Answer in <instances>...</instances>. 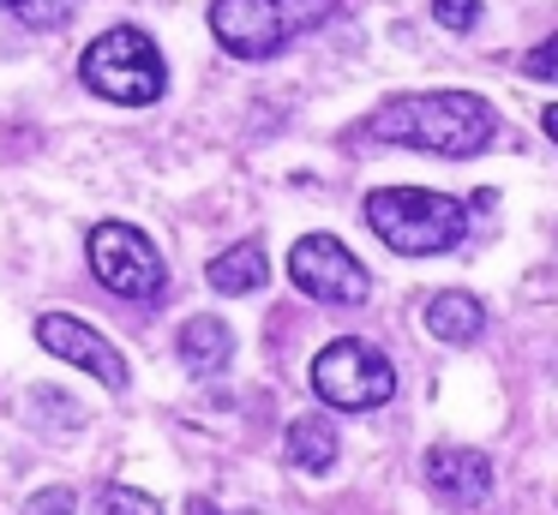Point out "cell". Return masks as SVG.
Wrapping results in <instances>:
<instances>
[{"instance_id": "cell-1", "label": "cell", "mask_w": 558, "mask_h": 515, "mask_svg": "<svg viewBox=\"0 0 558 515\" xmlns=\"http://www.w3.org/2000/svg\"><path fill=\"white\" fill-rule=\"evenodd\" d=\"M366 138L462 162V156H481L498 138V114L474 90H421V96H397L378 114H366Z\"/></svg>"}, {"instance_id": "cell-6", "label": "cell", "mask_w": 558, "mask_h": 515, "mask_svg": "<svg viewBox=\"0 0 558 515\" xmlns=\"http://www.w3.org/2000/svg\"><path fill=\"white\" fill-rule=\"evenodd\" d=\"M85 252H90V270H97V282L109 287V294L150 299V306L169 294V263H162L157 240H150L145 228L97 222V228H90V240H85Z\"/></svg>"}, {"instance_id": "cell-14", "label": "cell", "mask_w": 558, "mask_h": 515, "mask_svg": "<svg viewBox=\"0 0 558 515\" xmlns=\"http://www.w3.org/2000/svg\"><path fill=\"white\" fill-rule=\"evenodd\" d=\"M0 7L13 12L19 24H31V30H61L78 12V0H0Z\"/></svg>"}, {"instance_id": "cell-4", "label": "cell", "mask_w": 558, "mask_h": 515, "mask_svg": "<svg viewBox=\"0 0 558 515\" xmlns=\"http://www.w3.org/2000/svg\"><path fill=\"white\" fill-rule=\"evenodd\" d=\"M78 78H85L90 96L121 108H150L162 90H169V66H162L157 42H150L138 24H114L78 60Z\"/></svg>"}, {"instance_id": "cell-5", "label": "cell", "mask_w": 558, "mask_h": 515, "mask_svg": "<svg viewBox=\"0 0 558 515\" xmlns=\"http://www.w3.org/2000/svg\"><path fill=\"white\" fill-rule=\"evenodd\" d=\"M306 378H313L318 402L337 407V414H373V407H385L390 395H397V366H390L373 342H361V335L325 342L313 354V371H306Z\"/></svg>"}, {"instance_id": "cell-18", "label": "cell", "mask_w": 558, "mask_h": 515, "mask_svg": "<svg viewBox=\"0 0 558 515\" xmlns=\"http://www.w3.org/2000/svg\"><path fill=\"white\" fill-rule=\"evenodd\" d=\"M522 72H529V78H558V30L546 36L541 48H529V60H522Z\"/></svg>"}, {"instance_id": "cell-8", "label": "cell", "mask_w": 558, "mask_h": 515, "mask_svg": "<svg viewBox=\"0 0 558 515\" xmlns=\"http://www.w3.org/2000/svg\"><path fill=\"white\" fill-rule=\"evenodd\" d=\"M37 342L49 347L54 359H66V366L90 371V378H97L102 390H114V395L133 383V371H126L121 347H114L102 330H90L85 318H73V311H43V318H37Z\"/></svg>"}, {"instance_id": "cell-10", "label": "cell", "mask_w": 558, "mask_h": 515, "mask_svg": "<svg viewBox=\"0 0 558 515\" xmlns=\"http://www.w3.org/2000/svg\"><path fill=\"white\" fill-rule=\"evenodd\" d=\"M174 347H181V366L193 371V378H217V371H229V359H234V330L222 318H210V311H198V318L181 323Z\"/></svg>"}, {"instance_id": "cell-16", "label": "cell", "mask_w": 558, "mask_h": 515, "mask_svg": "<svg viewBox=\"0 0 558 515\" xmlns=\"http://www.w3.org/2000/svg\"><path fill=\"white\" fill-rule=\"evenodd\" d=\"M433 19L445 30H474L481 24V0H433Z\"/></svg>"}, {"instance_id": "cell-2", "label": "cell", "mask_w": 558, "mask_h": 515, "mask_svg": "<svg viewBox=\"0 0 558 515\" xmlns=\"http://www.w3.org/2000/svg\"><path fill=\"white\" fill-rule=\"evenodd\" d=\"M366 228L402 258H438L469 240V204L426 186H385L366 198Z\"/></svg>"}, {"instance_id": "cell-15", "label": "cell", "mask_w": 558, "mask_h": 515, "mask_svg": "<svg viewBox=\"0 0 558 515\" xmlns=\"http://www.w3.org/2000/svg\"><path fill=\"white\" fill-rule=\"evenodd\" d=\"M97 515H162V503L150 491L126 486V479H114V486L97 491Z\"/></svg>"}, {"instance_id": "cell-20", "label": "cell", "mask_w": 558, "mask_h": 515, "mask_svg": "<svg viewBox=\"0 0 558 515\" xmlns=\"http://www.w3.org/2000/svg\"><path fill=\"white\" fill-rule=\"evenodd\" d=\"M186 515H222V510L210 498H193V503H186Z\"/></svg>"}, {"instance_id": "cell-19", "label": "cell", "mask_w": 558, "mask_h": 515, "mask_svg": "<svg viewBox=\"0 0 558 515\" xmlns=\"http://www.w3.org/2000/svg\"><path fill=\"white\" fill-rule=\"evenodd\" d=\"M541 126H546V138L558 144V108H541Z\"/></svg>"}, {"instance_id": "cell-17", "label": "cell", "mask_w": 558, "mask_h": 515, "mask_svg": "<svg viewBox=\"0 0 558 515\" xmlns=\"http://www.w3.org/2000/svg\"><path fill=\"white\" fill-rule=\"evenodd\" d=\"M78 510V498L66 486H43V491H31V503H25V515H73Z\"/></svg>"}, {"instance_id": "cell-12", "label": "cell", "mask_w": 558, "mask_h": 515, "mask_svg": "<svg viewBox=\"0 0 558 515\" xmlns=\"http://www.w3.org/2000/svg\"><path fill=\"white\" fill-rule=\"evenodd\" d=\"M205 282L217 287V294H258V287L270 282L265 246H258V240H241V246L217 252V258H210V270H205Z\"/></svg>"}, {"instance_id": "cell-9", "label": "cell", "mask_w": 558, "mask_h": 515, "mask_svg": "<svg viewBox=\"0 0 558 515\" xmlns=\"http://www.w3.org/2000/svg\"><path fill=\"white\" fill-rule=\"evenodd\" d=\"M421 474L433 486V498H445L450 510H474L493 491V462L481 450H469V443H438V450H426Z\"/></svg>"}, {"instance_id": "cell-11", "label": "cell", "mask_w": 558, "mask_h": 515, "mask_svg": "<svg viewBox=\"0 0 558 515\" xmlns=\"http://www.w3.org/2000/svg\"><path fill=\"white\" fill-rule=\"evenodd\" d=\"M426 330H433L438 342L462 347V342H474V335L486 330V306L474 294H462V287H445V294L426 299Z\"/></svg>"}, {"instance_id": "cell-3", "label": "cell", "mask_w": 558, "mask_h": 515, "mask_svg": "<svg viewBox=\"0 0 558 515\" xmlns=\"http://www.w3.org/2000/svg\"><path fill=\"white\" fill-rule=\"evenodd\" d=\"M337 12V0H210V36L234 60H270Z\"/></svg>"}, {"instance_id": "cell-7", "label": "cell", "mask_w": 558, "mask_h": 515, "mask_svg": "<svg viewBox=\"0 0 558 515\" xmlns=\"http://www.w3.org/2000/svg\"><path fill=\"white\" fill-rule=\"evenodd\" d=\"M289 282L301 287L306 299H318V306H366V294H373V275H366V263L354 258V252L342 246L337 234H306V240H294V252H289Z\"/></svg>"}, {"instance_id": "cell-13", "label": "cell", "mask_w": 558, "mask_h": 515, "mask_svg": "<svg viewBox=\"0 0 558 515\" xmlns=\"http://www.w3.org/2000/svg\"><path fill=\"white\" fill-rule=\"evenodd\" d=\"M337 426H330L325 414H301L289 426V438H282V455H289L294 467H301V474H330V467H337Z\"/></svg>"}]
</instances>
